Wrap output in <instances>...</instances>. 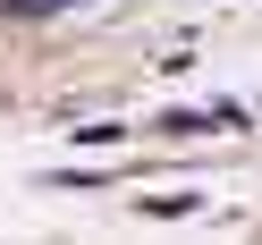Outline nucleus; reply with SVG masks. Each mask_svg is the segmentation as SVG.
Wrapping results in <instances>:
<instances>
[{"mask_svg": "<svg viewBox=\"0 0 262 245\" xmlns=\"http://www.w3.org/2000/svg\"><path fill=\"white\" fill-rule=\"evenodd\" d=\"M17 17H51V9H76V0H9Z\"/></svg>", "mask_w": 262, "mask_h": 245, "instance_id": "obj_1", "label": "nucleus"}]
</instances>
